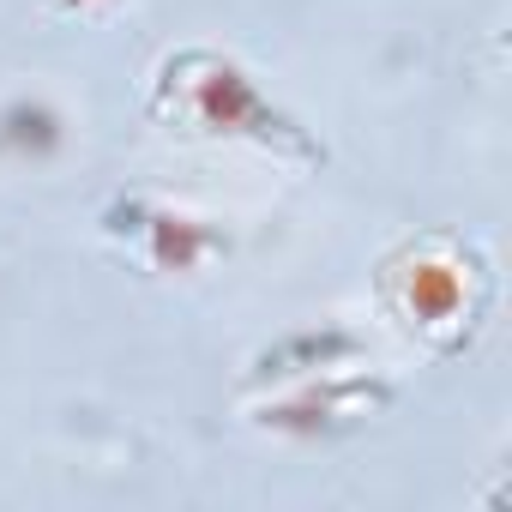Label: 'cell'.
Masks as SVG:
<instances>
[{
  "label": "cell",
  "mask_w": 512,
  "mask_h": 512,
  "mask_svg": "<svg viewBox=\"0 0 512 512\" xmlns=\"http://www.w3.org/2000/svg\"><path fill=\"white\" fill-rule=\"evenodd\" d=\"M163 85L181 97L187 121L205 133H229V139H260V145H302V133L253 91V79L229 61V55H175L163 67Z\"/></svg>",
  "instance_id": "6da1fadb"
},
{
  "label": "cell",
  "mask_w": 512,
  "mask_h": 512,
  "mask_svg": "<svg viewBox=\"0 0 512 512\" xmlns=\"http://www.w3.org/2000/svg\"><path fill=\"white\" fill-rule=\"evenodd\" d=\"M392 392L380 380H344L338 368L326 374H302V386H290L284 398H272L260 410V428L284 434V440H326L350 422H362L368 410H380Z\"/></svg>",
  "instance_id": "7a4b0ae2"
},
{
  "label": "cell",
  "mask_w": 512,
  "mask_h": 512,
  "mask_svg": "<svg viewBox=\"0 0 512 512\" xmlns=\"http://www.w3.org/2000/svg\"><path fill=\"white\" fill-rule=\"evenodd\" d=\"M103 223H109V235H139L157 272H199L211 253H223V235L205 217L163 211V205H145V199H115Z\"/></svg>",
  "instance_id": "3957f363"
},
{
  "label": "cell",
  "mask_w": 512,
  "mask_h": 512,
  "mask_svg": "<svg viewBox=\"0 0 512 512\" xmlns=\"http://www.w3.org/2000/svg\"><path fill=\"white\" fill-rule=\"evenodd\" d=\"M398 302L416 326H452L464 314V266L446 253H416L398 272Z\"/></svg>",
  "instance_id": "277c9868"
},
{
  "label": "cell",
  "mask_w": 512,
  "mask_h": 512,
  "mask_svg": "<svg viewBox=\"0 0 512 512\" xmlns=\"http://www.w3.org/2000/svg\"><path fill=\"white\" fill-rule=\"evenodd\" d=\"M61 145H67V115L49 97L0 103V157L7 163H49Z\"/></svg>",
  "instance_id": "5b68a950"
},
{
  "label": "cell",
  "mask_w": 512,
  "mask_h": 512,
  "mask_svg": "<svg viewBox=\"0 0 512 512\" xmlns=\"http://www.w3.org/2000/svg\"><path fill=\"white\" fill-rule=\"evenodd\" d=\"M362 356V338L344 332V326H314V332H290L284 344H272L260 362H253V374H278V380H302V374H326V368H344Z\"/></svg>",
  "instance_id": "8992f818"
},
{
  "label": "cell",
  "mask_w": 512,
  "mask_h": 512,
  "mask_svg": "<svg viewBox=\"0 0 512 512\" xmlns=\"http://www.w3.org/2000/svg\"><path fill=\"white\" fill-rule=\"evenodd\" d=\"M61 7H115V0H61Z\"/></svg>",
  "instance_id": "52a82bcc"
}]
</instances>
